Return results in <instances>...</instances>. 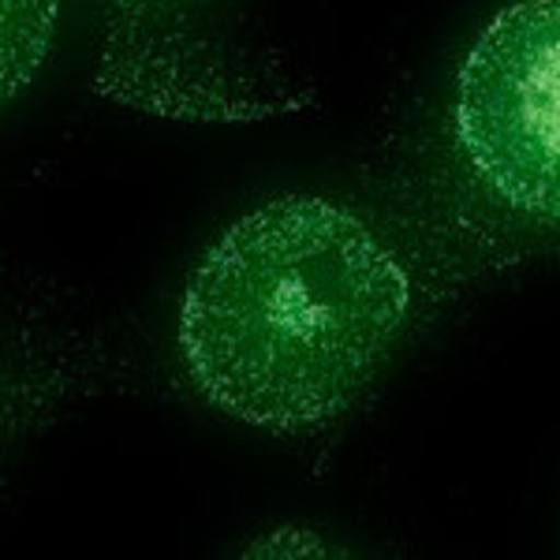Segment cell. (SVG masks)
Segmentation results:
<instances>
[{"label": "cell", "instance_id": "2", "mask_svg": "<svg viewBox=\"0 0 560 560\" xmlns=\"http://www.w3.org/2000/svg\"><path fill=\"white\" fill-rule=\"evenodd\" d=\"M456 142L493 198L560 221V0H516L471 45Z\"/></svg>", "mask_w": 560, "mask_h": 560}, {"label": "cell", "instance_id": "1", "mask_svg": "<svg viewBox=\"0 0 560 560\" xmlns=\"http://www.w3.org/2000/svg\"><path fill=\"white\" fill-rule=\"evenodd\" d=\"M408 273L345 206L280 198L187 280L179 351L224 415L292 433L337 419L408 318Z\"/></svg>", "mask_w": 560, "mask_h": 560}]
</instances>
